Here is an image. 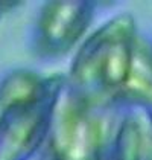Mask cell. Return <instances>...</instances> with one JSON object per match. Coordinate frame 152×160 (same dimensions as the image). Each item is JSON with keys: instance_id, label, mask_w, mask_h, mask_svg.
I'll return each mask as SVG.
<instances>
[{"instance_id": "cell-1", "label": "cell", "mask_w": 152, "mask_h": 160, "mask_svg": "<svg viewBox=\"0 0 152 160\" xmlns=\"http://www.w3.org/2000/svg\"><path fill=\"white\" fill-rule=\"evenodd\" d=\"M140 31L129 12L117 14L84 38L65 79L76 95L96 110H117Z\"/></svg>"}, {"instance_id": "cell-2", "label": "cell", "mask_w": 152, "mask_h": 160, "mask_svg": "<svg viewBox=\"0 0 152 160\" xmlns=\"http://www.w3.org/2000/svg\"><path fill=\"white\" fill-rule=\"evenodd\" d=\"M102 114L79 98L64 76L44 147L46 160H105L108 142Z\"/></svg>"}, {"instance_id": "cell-3", "label": "cell", "mask_w": 152, "mask_h": 160, "mask_svg": "<svg viewBox=\"0 0 152 160\" xmlns=\"http://www.w3.org/2000/svg\"><path fill=\"white\" fill-rule=\"evenodd\" d=\"M63 84V75H50L35 96L0 108V160H32L44 149Z\"/></svg>"}, {"instance_id": "cell-4", "label": "cell", "mask_w": 152, "mask_h": 160, "mask_svg": "<svg viewBox=\"0 0 152 160\" xmlns=\"http://www.w3.org/2000/svg\"><path fill=\"white\" fill-rule=\"evenodd\" d=\"M96 15L90 0L46 2L32 32V49L40 58H59L84 41Z\"/></svg>"}, {"instance_id": "cell-5", "label": "cell", "mask_w": 152, "mask_h": 160, "mask_svg": "<svg viewBox=\"0 0 152 160\" xmlns=\"http://www.w3.org/2000/svg\"><path fill=\"white\" fill-rule=\"evenodd\" d=\"M107 148L110 160H152V111L141 107L119 108Z\"/></svg>"}, {"instance_id": "cell-6", "label": "cell", "mask_w": 152, "mask_h": 160, "mask_svg": "<svg viewBox=\"0 0 152 160\" xmlns=\"http://www.w3.org/2000/svg\"><path fill=\"white\" fill-rule=\"evenodd\" d=\"M123 107H141L152 111V40L141 32L137 37L131 69L117 102V110Z\"/></svg>"}, {"instance_id": "cell-7", "label": "cell", "mask_w": 152, "mask_h": 160, "mask_svg": "<svg viewBox=\"0 0 152 160\" xmlns=\"http://www.w3.org/2000/svg\"><path fill=\"white\" fill-rule=\"evenodd\" d=\"M47 82L49 76H43L34 70H11L0 81V108L35 96L46 87Z\"/></svg>"}, {"instance_id": "cell-8", "label": "cell", "mask_w": 152, "mask_h": 160, "mask_svg": "<svg viewBox=\"0 0 152 160\" xmlns=\"http://www.w3.org/2000/svg\"><path fill=\"white\" fill-rule=\"evenodd\" d=\"M5 8H6V3H5V2H0V17H2V14L6 11Z\"/></svg>"}, {"instance_id": "cell-9", "label": "cell", "mask_w": 152, "mask_h": 160, "mask_svg": "<svg viewBox=\"0 0 152 160\" xmlns=\"http://www.w3.org/2000/svg\"><path fill=\"white\" fill-rule=\"evenodd\" d=\"M105 160H110V159H108V156H107V154H105Z\"/></svg>"}]
</instances>
